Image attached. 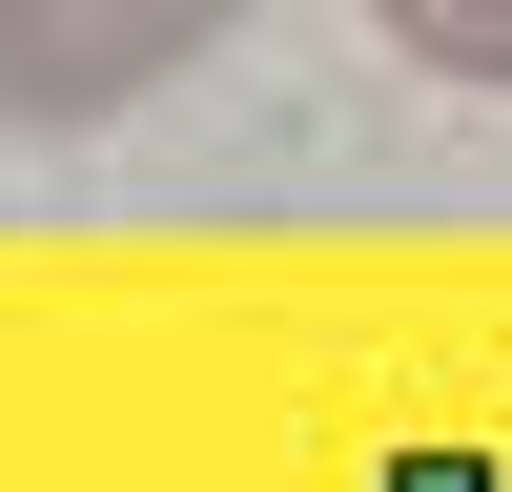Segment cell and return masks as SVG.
Segmentation results:
<instances>
[{"instance_id":"cell-1","label":"cell","mask_w":512,"mask_h":492,"mask_svg":"<svg viewBox=\"0 0 512 492\" xmlns=\"http://www.w3.org/2000/svg\"><path fill=\"white\" fill-rule=\"evenodd\" d=\"M246 0H0V123H123L144 82H185Z\"/></svg>"},{"instance_id":"cell-2","label":"cell","mask_w":512,"mask_h":492,"mask_svg":"<svg viewBox=\"0 0 512 492\" xmlns=\"http://www.w3.org/2000/svg\"><path fill=\"white\" fill-rule=\"evenodd\" d=\"M431 62H472V82H512V0H390Z\"/></svg>"},{"instance_id":"cell-3","label":"cell","mask_w":512,"mask_h":492,"mask_svg":"<svg viewBox=\"0 0 512 492\" xmlns=\"http://www.w3.org/2000/svg\"><path fill=\"white\" fill-rule=\"evenodd\" d=\"M390 492H492V472H472V451H410V472H390Z\"/></svg>"}]
</instances>
